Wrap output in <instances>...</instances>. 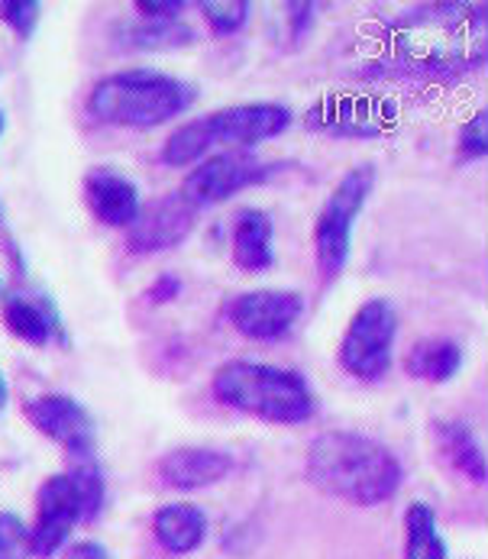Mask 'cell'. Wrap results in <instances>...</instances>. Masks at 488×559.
I'll use <instances>...</instances> for the list:
<instances>
[{"instance_id": "21", "label": "cell", "mask_w": 488, "mask_h": 559, "mask_svg": "<svg viewBox=\"0 0 488 559\" xmlns=\"http://www.w3.org/2000/svg\"><path fill=\"white\" fill-rule=\"evenodd\" d=\"M430 427H433V437H437L443 456L450 460V466L456 473H463L473 485H486V453H483V443L473 433V427L463 424V420H433Z\"/></svg>"}, {"instance_id": "24", "label": "cell", "mask_w": 488, "mask_h": 559, "mask_svg": "<svg viewBox=\"0 0 488 559\" xmlns=\"http://www.w3.org/2000/svg\"><path fill=\"white\" fill-rule=\"evenodd\" d=\"M69 479L75 485L79 498H82L84 521H94L104 508V498H107V485H104V473L94 460H79V466L69 473Z\"/></svg>"}, {"instance_id": "27", "label": "cell", "mask_w": 488, "mask_h": 559, "mask_svg": "<svg viewBox=\"0 0 488 559\" xmlns=\"http://www.w3.org/2000/svg\"><path fill=\"white\" fill-rule=\"evenodd\" d=\"M0 559H29V527L13 511H0Z\"/></svg>"}, {"instance_id": "14", "label": "cell", "mask_w": 488, "mask_h": 559, "mask_svg": "<svg viewBox=\"0 0 488 559\" xmlns=\"http://www.w3.org/2000/svg\"><path fill=\"white\" fill-rule=\"evenodd\" d=\"M305 123L324 136L369 140V136H382L395 123V110L385 104L356 100V97H324L308 110Z\"/></svg>"}, {"instance_id": "4", "label": "cell", "mask_w": 488, "mask_h": 559, "mask_svg": "<svg viewBox=\"0 0 488 559\" xmlns=\"http://www.w3.org/2000/svg\"><path fill=\"white\" fill-rule=\"evenodd\" d=\"M214 399L265 424H305L318 411V395L298 369L230 359L214 372Z\"/></svg>"}, {"instance_id": "28", "label": "cell", "mask_w": 488, "mask_h": 559, "mask_svg": "<svg viewBox=\"0 0 488 559\" xmlns=\"http://www.w3.org/2000/svg\"><path fill=\"white\" fill-rule=\"evenodd\" d=\"M140 10L143 20H181L185 13V0H136L133 3Z\"/></svg>"}, {"instance_id": "22", "label": "cell", "mask_w": 488, "mask_h": 559, "mask_svg": "<svg viewBox=\"0 0 488 559\" xmlns=\"http://www.w3.org/2000/svg\"><path fill=\"white\" fill-rule=\"evenodd\" d=\"M447 540L427 501H410L405 511V559H447Z\"/></svg>"}, {"instance_id": "10", "label": "cell", "mask_w": 488, "mask_h": 559, "mask_svg": "<svg viewBox=\"0 0 488 559\" xmlns=\"http://www.w3.org/2000/svg\"><path fill=\"white\" fill-rule=\"evenodd\" d=\"M23 414L36 427V433L59 443L69 456H75V460H91L94 456L97 424H94L91 411L79 399L46 392V395H36V399L26 401Z\"/></svg>"}, {"instance_id": "19", "label": "cell", "mask_w": 488, "mask_h": 559, "mask_svg": "<svg viewBox=\"0 0 488 559\" xmlns=\"http://www.w3.org/2000/svg\"><path fill=\"white\" fill-rule=\"evenodd\" d=\"M153 534L159 540L165 554L171 557H185L191 550H198L207 537V514L198 504L188 501H175V504H163L153 514Z\"/></svg>"}, {"instance_id": "11", "label": "cell", "mask_w": 488, "mask_h": 559, "mask_svg": "<svg viewBox=\"0 0 488 559\" xmlns=\"http://www.w3.org/2000/svg\"><path fill=\"white\" fill-rule=\"evenodd\" d=\"M84 521L82 498L69 473H56L39 485L36 495V524L29 531V557L52 559Z\"/></svg>"}, {"instance_id": "13", "label": "cell", "mask_w": 488, "mask_h": 559, "mask_svg": "<svg viewBox=\"0 0 488 559\" xmlns=\"http://www.w3.org/2000/svg\"><path fill=\"white\" fill-rule=\"evenodd\" d=\"M0 318L3 326L29 343V346H69V330L66 318L59 311V305L52 301L49 292H43L39 285H26V288H13L0 298Z\"/></svg>"}, {"instance_id": "18", "label": "cell", "mask_w": 488, "mask_h": 559, "mask_svg": "<svg viewBox=\"0 0 488 559\" xmlns=\"http://www.w3.org/2000/svg\"><path fill=\"white\" fill-rule=\"evenodd\" d=\"M114 39L120 49L133 52H175L198 43V33L181 20H123L114 26Z\"/></svg>"}, {"instance_id": "33", "label": "cell", "mask_w": 488, "mask_h": 559, "mask_svg": "<svg viewBox=\"0 0 488 559\" xmlns=\"http://www.w3.org/2000/svg\"><path fill=\"white\" fill-rule=\"evenodd\" d=\"M3 130H7V114L0 110V136H3Z\"/></svg>"}, {"instance_id": "34", "label": "cell", "mask_w": 488, "mask_h": 559, "mask_svg": "<svg viewBox=\"0 0 488 559\" xmlns=\"http://www.w3.org/2000/svg\"><path fill=\"white\" fill-rule=\"evenodd\" d=\"M0 221H3V204H0Z\"/></svg>"}, {"instance_id": "25", "label": "cell", "mask_w": 488, "mask_h": 559, "mask_svg": "<svg viewBox=\"0 0 488 559\" xmlns=\"http://www.w3.org/2000/svg\"><path fill=\"white\" fill-rule=\"evenodd\" d=\"M0 20L13 29L16 39H33L39 20H43V3L36 0H3L0 3Z\"/></svg>"}, {"instance_id": "16", "label": "cell", "mask_w": 488, "mask_h": 559, "mask_svg": "<svg viewBox=\"0 0 488 559\" xmlns=\"http://www.w3.org/2000/svg\"><path fill=\"white\" fill-rule=\"evenodd\" d=\"M230 473H234V456L217 447H175L156 463V479L165 488H178V491L217 485Z\"/></svg>"}, {"instance_id": "9", "label": "cell", "mask_w": 488, "mask_h": 559, "mask_svg": "<svg viewBox=\"0 0 488 559\" xmlns=\"http://www.w3.org/2000/svg\"><path fill=\"white\" fill-rule=\"evenodd\" d=\"M301 314H305V298L288 288L240 292L227 305V320L234 323V330L255 343H275L288 336Z\"/></svg>"}, {"instance_id": "2", "label": "cell", "mask_w": 488, "mask_h": 559, "mask_svg": "<svg viewBox=\"0 0 488 559\" xmlns=\"http://www.w3.org/2000/svg\"><path fill=\"white\" fill-rule=\"evenodd\" d=\"M305 469L314 488L356 508H376L398 495L405 469L392 447L359 430H324L311 440Z\"/></svg>"}, {"instance_id": "31", "label": "cell", "mask_w": 488, "mask_h": 559, "mask_svg": "<svg viewBox=\"0 0 488 559\" xmlns=\"http://www.w3.org/2000/svg\"><path fill=\"white\" fill-rule=\"evenodd\" d=\"M66 559H110V554H107V547L97 544V540H79V544L69 547Z\"/></svg>"}, {"instance_id": "1", "label": "cell", "mask_w": 488, "mask_h": 559, "mask_svg": "<svg viewBox=\"0 0 488 559\" xmlns=\"http://www.w3.org/2000/svg\"><path fill=\"white\" fill-rule=\"evenodd\" d=\"M385 33L392 43L389 66L398 79L453 81L479 72L488 59L486 7L476 3L414 7L395 16Z\"/></svg>"}, {"instance_id": "5", "label": "cell", "mask_w": 488, "mask_h": 559, "mask_svg": "<svg viewBox=\"0 0 488 559\" xmlns=\"http://www.w3.org/2000/svg\"><path fill=\"white\" fill-rule=\"evenodd\" d=\"M291 120H295L291 107L278 100L230 104L181 123L163 143V162L171 168H188L198 165L214 146L252 150L265 140L282 136L291 127Z\"/></svg>"}, {"instance_id": "30", "label": "cell", "mask_w": 488, "mask_h": 559, "mask_svg": "<svg viewBox=\"0 0 488 559\" xmlns=\"http://www.w3.org/2000/svg\"><path fill=\"white\" fill-rule=\"evenodd\" d=\"M288 16H291V36L301 39L314 20V3H288Z\"/></svg>"}, {"instance_id": "15", "label": "cell", "mask_w": 488, "mask_h": 559, "mask_svg": "<svg viewBox=\"0 0 488 559\" xmlns=\"http://www.w3.org/2000/svg\"><path fill=\"white\" fill-rule=\"evenodd\" d=\"M84 201L91 214L114 230H127L143 207L136 181L114 165H94L84 175Z\"/></svg>"}, {"instance_id": "3", "label": "cell", "mask_w": 488, "mask_h": 559, "mask_svg": "<svg viewBox=\"0 0 488 559\" xmlns=\"http://www.w3.org/2000/svg\"><path fill=\"white\" fill-rule=\"evenodd\" d=\"M198 100L191 81L156 72V69H127L100 79L87 91V114L97 123L120 130H156L188 114Z\"/></svg>"}, {"instance_id": "20", "label": "cell", "mask_w": 488, "mask_h": 559, "mask_svg": "<svg viewBox=\"0 0 488 559\" xmlns=\"http://www.w3.org/2000/svg\"><path fill=\"white\" fill-rule=\"evenodd\" d=\"M463 346L450 336H424L405 356V372L427 385H447L463 369Z\"/></svg>"}, {"instance_id": "17", "label": "cell", "mask_w": 488, "mask_h": 559, "mask_svg": "<svg viewBox=\"0 0 488 559\" xmlns=\"http://www.w3.org/2000/svg\"><path fill=\"white\" fill-rule=\"evenodd\" d=\"M275 224L269 217V211L262 207H243L234 221V265L246 272V275H262L275 265Z\"/></svg>"}, {"instance_id": "26", "label": "cell", "mask_w": 488, "mask_h": 559, "mask_svg": "<svg viewBox=\"0 0 488 559\" xmlns=\"http://www.w3.org/2000/svg\"><path fill=\"white\" fill-rule=\"evenodd\" d=\"M456 150L460 159L476 162L488 153V110H476L456 133Z\"/></svg>"}, {"instance_id": "32", "label": "cell", "mask_w": 488, "mask_h": 559, "mask_svg": "<svg viewBox=\"0 0 488 559\" xmlns=\"http://www.w3.org/2000/svg\"><path fill=\"white\" fill-rule=\"evenodd\" d=\"M7 401H10V385H7V379H3V372H0V411L7 407Z\"/></svg>"}, {"instance_id": "6", "label": "cell", "mask_w": 488, "mask_h": 559, "mask_svg": "<svg viewBox=\"0 0 488 559\" xmlns=\"http://www.w3.org/2000/svg\"><path fill=\"white\" fill-rule=\"evenodd\" d=\"M376 188V165L359 162L353 165L326 194L321 204V214L314 221V259H318V275L321 285H333L353 252V227Z\"/></svg>"}, {"instance_id": "7", "label": "cell", "mask_w": 488, "mask_h": 559, "mask_svg": "<svg viewBox=\"0 0 488 559\" xmlns=\"http://www.w3.org/2000/svg\"><path fill=\"white\" fill-rule=\"evenodd\" d=\"M398 340V308L376 295L356 308L340 336V369L359 382H382L392 372Z\"/></svg>"}, {"instance_id": "29", "label": "cell", "mask_w": 488, "mask_h": 559, "mask_svg": "<svg viewBox=\"0 0 488 559\" xmlns=\"http://www.w3.org/2000/svg\"><path fill=\"white\" fill-rule=\"evenodd\" d=\"M178 295H181V278H178V275H171V272L159 275V278L146 288L150 305H171Z\"/></svg>"}, {"instance_id": "23", "label": "cell", "mask_w": 488, "mask_h": 559, "mask_svg": "<svg viewBox=\"0 0 488 559\" xmlns=\"http://www.w3.org/2000/svg\"><path fill=\"white\" fill-rule=\"evenodd\" d=\"M198 10L204 13V23L211 26V33L234 36L249 23L252 3H246V0H201Z\"/></svg>"}, {"instance_id": "8", "label": "cell", "mask_w": 488, "mask_h": 559, "mask_svg": "<svg viewBox=\"0 0 488 559\" xmlns=\"http://www.w3.org/2000/svg\"><path fill=\"white\" fill-rule=\"evenodd\" d=\"M278 171H282L278 162H262L249 150H224L211 159L198 162L178 191L194 211H204V207H214V204L234 198L237 191L265 185Z\"/></svg>"}, {"instance_id": "12", "label": "cell", "mask_w": 488, "mask_h": 559, "mask_svg": "<svg viewBox=\"0 0 488 559\" xmlns=\"http://www.w3.org/2000/svg\"><path fill=\"white\" fill-rule=\"evenodd\" d=\"M194 221H198V211L181 198V191L159 194L150 204H143L133 224L123 230L127 249L136 255H156L165 249H175L191 237Z\"/></svg>"}]
</instances>
